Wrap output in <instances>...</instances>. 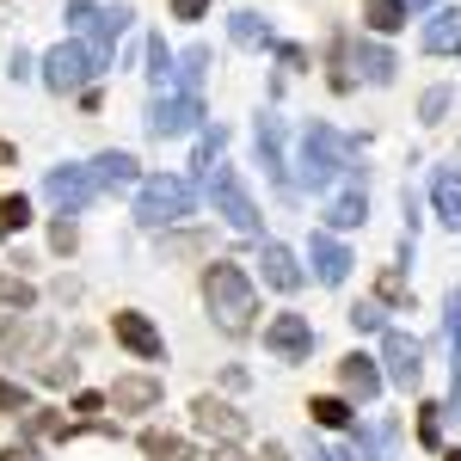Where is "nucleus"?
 <instances>
[{"mask_svg": "<svg viewBox=\"0 0 461 461\" xmlns=\"http://www.w3.org/2000/svg\"><path fill=\"white\" fill-rule=\"evenodd\" d=\"M203 302H210V320L228 332V339H247L252 314H258V295H252L247 271L234 258H210L203 265Z\"/></svg>", "mask_w": 461, "mask_h": 461, "instance_id": "nucleus-1", "label": "nucleus"}, {"mask_svg": "<svg viewBox=\"0 0 461 461\" xmlns=\"http://www.w3.org/2000/svg\"><path fill=\"white\" fill-rule=\"evenodd\" d=\"M197 210V191L185 185V178H148L142 197H136V215H142L148 228H173L185 215Z\"/></svg>", "mask_w": 461, "mask_h": 461, "instance_id": "nucleus-2", "label": "nucleus"}, {"mask_svg": "<svg viewBox=\"0 0 461 461\" xmlns=\"http://www.w3.org/2000/svg\"><path fill=\"white\" fill-rule=\"evenodd\" d=\"M99 74H105V62L93 56V43H62V50L43 56L50 93H74V86H86V80H99Z\"/></svg>", "mask_w": 461, "mask_h": 461, "instance_id": "nucleus-3", "label": "nucleus"}, {"mask_svg": "<svg viewBox=\"0 0 461 461\" xmlns=\"http://www.w3.org/2000/svg\"><path fill=\"white\" fill-rule=\"evenodd\" d=\"M265 351L277 357V363H302V357H314V320H308V314H271V320H265Z\"/></svg>", "mask_w": 461, "mask_h": 461, "instance_id": "nucleus-4", "label": "nucleus"}, {"mask_svg": "<svg viewBox=\"0 0 461 461\" xmlns=\"http://www.w3.org/2000/svg\"><path fill=\"white\" fill-rule=\"evenodd\" d=\"M111 339L130 357H142V363H160V357H167V339L154 332V320H148L142 308H117V314H111Z\"/></svg>", "mask_w": 461, "mask_h": 461, "instance_id": "nucleus-5", "label": "nucleus"}, {"mask_svg": "<svg viewBox=\"0 0 461 461\" xmlns=\"http://www.w3.org/2000/svg\"><path fill=\"white\" fill-rule=\"evenodd\" d=\"M191 430H197V437H215V443H240V437H247V419H240L221 393H197V400H191Z\"/></svg>", "mask_w": 461, "mask_h": 461, "instance_id": "nucleus-6", "label": "nucleus"}, {"mask_svg": "<svg viewBox=\"0 0 461 461\" xmlns=\"http://www.w3.org/2000/svg\"><path fill=\"white\" fill-rule=\"evenodd\" d=\"M339 167H345V160H339V136H332L326 123H314V130L302 136V178H308L314 191H326Z\"/></svg>", "mask_w": 461, "mask_h": 461, "instance_id": "nucleus-7", "label": "nucleus"}, {"mask_svg": "<svg viewBox=\"0 0 461 461\" xmlns=\"http://www.w3.org/2000/svg\"><path fill=\"white\" fill-rule=\"evenodd\" d=\"M382 363H388V382L393 388H419V375H425V351H419V339L412 332H382Z\"/></svg>", "mask_w": 461, "mask_h": 461, "instance_id": "nucleus-8", "label": "nucleus"}, {"mask_svg": "<svg viewBox=\"0 0 461 461\" xmlns=\"http://www.w3.org/2000/svg\"><path fill=\"white\" fill-rule=\"evenodd\" d=\"M210 197H215V210L228 215L234 228H247V234H258V210H252V197L240 191V178L228 173V167H215V173H210Z\"/></svg>", "mask_w": 461, "mask_h": 461, "instance_id": "nucleus-9", "label": "nucleus"}, {"mask_svg": "<svg viewBox=\"0 0 461 461\" xmlns=\"http://www.w3.org/2000/svg\"><path fill=\"white\" fill-rule=\"evenodd\" d=\"M382 363L369 351H351V357H339V388H345V400H375L382 393Z\"/></svg>", "mask_w": 461, "mask_h": 461, "instance_id": "nucleus-10", "label": "nucleus"}, {"mask_svg": "<svg viewBox=\"0 0 461 461\" xmlns=\"http://www.w3.org/2000/svg\"><path fill=\"white\" fill-rule=\"evenodd\" d=\"M105 400L117 406V412H154V406L167 400V388H160V375H148V369H142V375H117Z\"/></svg>", "mask_w": 461, "mask_h": 461, "instance_id": "nucleus-11", "label": "nucleus"}, {"mask_svg": "<svg viewBox=\"0 0 461 461\" xmlns=\"http://www.w3.org/2000/svg\"><path fill=\"white\" fill-rule=\"evenodd\" d=\"M43 191H50L56 215H74L86 197H93V191H99V185H93V173H80V167H62V173H50V185H43Z\"/></svg>", "mask_w": 461, "mask_h": 461, "instance_id": "nucleus-12", "label": "nucleus"}, {"mask_svg": "<svg viewBox=\"0 0 461 461\" xmlns=\"http://www.w3.org/2000/svg\"><path fill=\"white\" fill-rule=\"evenodd\" d=\"M197 117H203V111H197V99H191V93H185V99H154L148 130H154V136H185Z\"/></svg>", "mask_w": 461, "mask_h": 461, "instance_id": "nucleus-13", "label": "nucleus"}, {"mask_svg": "<svg viewBox=\"0 0 461 461\" xmlns=\"http://www.w3.org/2000/svg\"><path fill=\"white\" fill-rule=\"evenodd\" d=\"M308 252H314V277H320V284H345V277H351V252L339 247L326 228L308 240Z\"/></svg>", "mask_w": 461, "mask_h": 461, "instance_id": "nucleus-14", "label": "nucleus"}, {"mask_svg": "<svg viewBox=\"0 0 461 461\" xmlns=\"http://www.w3.org/2000/svg\"><path fill=\"white\" fill-rule=\"evenodd\" d=\"M258 265H265V284L271 289H302V271H295V252L284 247V240H265V252H258Z\"/></svg>", "mask_w": 461, "mask_h": 461, "instance_id": "nucleus-15", "label": "nucleus"}, {"mask_svg": "<svg viewBox=\"0 0 461 461\" xmlns=\"http://www.w3.org/2000/svg\"><path fill=\"white\" fill-rule=\"evenodd\" d=\"M406 19H412L406 0H363V32H369V37H393Z\"/></svg>", "mask_w": 461, "mask_h": 461, "instance_id": "nucleus-16", "label": "nucleus"}, {"mask_svg": "<svg viewBox=\"0 0 461 461\" xmlns=\"http://www.w3.org/2000/svg\"><path fill=\"white\" fill-rule=\"evenodd\" d=\"M425 50L430 56H461V13H437V19H430Z\"/></svg>", "mask_w": 461, "mask_h": 461, "instance_id": "nucleus-17", "label": "nucleus"}, {"mask_svg": "<svg viewBox=\"0 0 461 461\" xmlns=\"http://www.w3.org/2000/svg\"><path fill=\"white\" fill-rule=\"evenodd\" d=\"M308 419H314L320 430H351V400H345V393H314V400H308Z\"/></svg>", "mask_w": 461, "mask_h": 461, "instance_id": "nucleus-18", "label": "nucleus"}, {"mask_svg": "<svg viewBox=\"0 0 461 461\" xmlns=\"http://www.w3.org/2000/svg\"><path fill=\"white\" fill-rule=\"evenodd\" d=\"M357 68H363L369 86H388L400 62H393V50H382V43H357Z\"/></svg>", "mask_w": 461, "mask_h": 461, "instance_id": "nucleus-19", "label": "nucleus"}, {"mask_svg": "<svg viewBox=\"0 0 461 461\" xmlns=\"http://www.w3.org/2000/svg\"><path fill=\"white\" fill-rule=\"evenodd\" d=\"M369 215V197L363 191H345V197H332V210H326V234H345Z\"/></svg>", "mask_w": 461, "mask_h": 461, "instance_id": "nucleus-20", "label": "nucleus"}, {"mask_svg": "<svg viewBox=\"0 0 461 461\" xmlns=\"http://www.w3.org/2000/svg\"><path fill=\"white\" fill-rule=\"evenodd\" d=\"M130 19H136L130 6H105V13H99V32H93V56H99V62H111V43L123 37V25H130Z\"/></svg>", "mask_w": 461, "mask_h": 461, "instance_id": "nucleus-21", "label": "nucleus"}, {"mask_svg": "<svg viewBox=\"0 0 461 461\" xmlns=\"http://www.w3.org/2000/svg\"><path fill=\"white\" fill-rule=\"evenodd\" d=\"M142 456L148 461H191V443L173 430H142Z\"/></svg>", "mask_w": 461, "mask_h": 461, "instance_id": "nucleus-22", "label": "nucleus"}, {"mask_svg": "<svg viewBox=\"0 0 461 461\" xmlns=\"http://www.w3.org/2000/svg\"><path fill=\"white\" fill-rule=\"evenodd\" d=\"M430 203H437V215H443L449 228H461V173L437 178V185H430Z\"/></svg>", "mask_w": 461, "mask_h": 461, "instance_id": "nucleus-23", "label": "nucleus"}, {"mask_svg": "<svg viewBox=\"0 0 461 461\" xmlns=\"http://www.w3.org/2000/svg\"><path fill=\"white\" fill-rule=\"evenodd\" d=\"M130 178H136V154H117L111 148V154L93 160V185H130Z\"/></svg>", "mask_w": 461, "mask_h": 461, "instance_id": "nucleus-24", "label": "nucleus"}, {"mask_svg": "<svg viewBox=\"0 0 461 461\" xmlns=\"http://www.w3.org/2000/svg\"><path fill=\"white\" fill-rule=\"evenodd\" d=\"M19 228H32V197H25V191L0 197V240H13Z\"/></svg>", "mask_w": 461, "mask_h": 461, "instance_id": "nucleus-25", "label": "nucleus"}, {"mask_svg": "<svg viewBox=\"0 0 461 461\" xmlns=\"http://www.w3.org/2000/svg\"><path fill=\"white\" fill-rule=\"evenodd\" d=\"M0 308H6V314H32L37 289L25 284V277H0Z\"/></svg>", "mask_w": 461, "mask_h": 461, "instance_id": "nucleus-26", "label": "nucleus"}, {"mask_svg": "<svg viewBox=\"0 0 461 461\" xmlns=\"http://www.w3.org/2000/svg\"><path fill=\"white\" fill-rule=\"evenodd\" d=\"M357 332H388V308L382 302H351V314H345Z\"/></svg>", "mask_w": 461, "mask_h": 461, "instance_id": "nucleus-27", "label": "nucleus"}, {"mask_svg": "<svg viewBox=\"0 0 461 461\" xmlns=\"http://www.w3.org/2000/svg\"><path fill=\"white\" fill-rule=\"evenodd\" d=\"M228 32H234V43H271V32H265V25H258V13H234V19H228Z\"/></svg>", "mask_w": 461, "mask_h": 461, "instance_id": "nucleus-28", "label": "nucleus"}, {"mask_svg": "<svg viewBox=\"0 0 461 461\" xmlns=\"http://www.w3.org/2000/svg\"><path fill=\"white\" fill-rule=\"evenodd\" d=\"M345 461H382V437L363 430V425H351V456H345Z\"/></svg>", "mask_w": 461, "mask_h": 461, "instance_id": "nucleus-29", "label": "nucleus"}, {"mask_svg": "<svg viewBox=\"0 0 461 461\" xmlns=\"http://www.w3.org/2000/svg\"><path fill=\"white\" fill-rule=\"evenodd\" d=\"M50 247L62 252V258L80 247V228H74V215H56V221H50Z\"/></svg>", "mask_w": 461, "mask_h": 461, "instance_id": "nucleus-30", "label": "nucleus"}, {"mask_svg": "<svg viewBox=\"0 0 461 461\" xmlns=\"http://www.w3.org/2000/svg\"><path fill=\"white\" fill-rule=\"evenodd\" d=\"M203 247H210V234H197V228H191V234H173V240H160L167 258H191V252H203Z\"/></svg>", "mask_w": 461, "mask_h": 461, "instance_id": "nucleus-31", "label": "nucleus"}, {"mask_svg": "<svg viewBox=\"0 0 461 461\" xmlns=\"http://www.w3.org/2000/svg\"><path fill=\"white\" fill-rule=\"evenodd\" d=\"M419 443H425V449L443 443V406H419Z\"/></svg>", "mask_w": 461, "mask_h": 461, "instance_id": "nucleus-32", "label": "nucleus"}, {"mask_svg": "<svg viewBox=\"0 0 461 461\" xmlns=\"http://www.w3.org/2000/svg\"><path fill=\"white\" fill-rule=\"evenodd\" d=\"M43 382H50V388H74V382H80V363H74V357H50Z\"/></svg>", "mask_w": 461, "mask_h": 461, "instance_id": "nucleus-33", "label": "nucleus"}, {"mask_svg": "<svg viewBox=\"0 0 461 461\" xmlns=\"http://www.w3.org/2000/svg\"><path fill=\"white\" fill-rule=\"evenodd\" d=\"M449 99H456L449 86H430L425 99H419V117H425V123H443V111H449Z\"/></svg>", "mask_w": 461, "mask_h": 461, "instance_id": "nucleus-34", "label": "nucleus"}, {"mask_svg": "<svg viewBox=\"0 0 461 461\" xmlns=\"http://www.w3.org/2000/svg\"><path fill=\"white\" fill-rule=\"evenodd\" d=\"M375 302H388V308H406V277H400V271H388V277L375 284Z\"/></svg>", "mask_w": 461, "mask_h": 461, "instance_id": "nucleus-35", "label": "nucleus"}, {"mask_svg": "<svg viewBox=\"0 0 461 461\" xmlns=\"http://www.w3.org/2000/svg\"><path fill=\"white\" fill-rule=\"evenodd\" d=\"M6 412H32V400H25L19 382H6V375H0V419H6Z\"/></svg>", "mask_w": 461, "mask_h": 461, "instance_id": "nucleus-36", "label": "nucleus"}, {"mask_svg": "<svg viewBox=\"0 0 461 461\" xmlns=\"http://www.w3.org/2000/svg\"><path fill=\"white\" fill-rule=\"evenodd\" d=\"M148 62H154V80H160V86H167V74H173V50H167V43H160V37H154V43H148Z\"/></svg>", "mask_w": 461, "mask_h": 461, "instance_id": "nucleus-37", "label": "nucleus"}, {"mask_svg": "<svg viewBox=\"0 0 461 461\" xmlns=\"http://www.w3.org/2000/svg\"><path fill=\"white\" fill-rule=\"evenodd\" d=\"M449 339H456V382H461V289L449 295Z\"/></svg>", "mask_w": 461, "mask_h": 461, "instance_id": "nucleus-38", "label": "nucleus"}, {"mask_svg": "<svg viewBox=\"0 0 461 461\" xmlns=\"http://www.w3.org/2000/svg\"><path fill=\"white\" fill-rule=\"evenodd\" d=\"M111 400L105 393H74V412H80V419H93V412H105Z\"/></svg>", "mask_w": 461, "mask_h": 461, "instance_id": "nucleus-39", "label": "nucleus"}, {"mask_svg": "<svg viewBox=\"0 0 461 461\" xmlns=\"http://www.w3.org/2000/svg\"><path fill=\"white\" fill-rule=\"evenodd\" d=\"M178 19H210V0H173Z\"/></svg>", "mask_w": 461, "mask_h": 461, "instance_id": "nucleus-40", "label": "nucleus"}, {"mask_svg": "<svg viewBox=\"0 0 461 461\" xmlns=\"http://www.w3.org/2000/svg\"><path fill=\"white\" fill-rule=\"evenodd\" d=\"M203 62H210V50H191V56H185V86H197V74H203Z\"/></svg>", "mask_w": 461, "mask_h": 461, "instance_id": "nucleus-41", "label": "nucleus"}, {"mask_svg": "<svg viewBox=\"0 0 461 461\" xmlns=\"http://www.w3.org/2000/svg\"><path fill=\"white\" fill-rule=\"evenodd\" d=\"M210 461H258V456H247L240 443H215V449H210Z\"/></svg>", "mask_w": 461, "mask_h": 461, "instance_id": "nucleus-42", "label": "nucleus"}, {"mask_svg": "<svg viewBox=\"0 0 461 461\" xmlns=\"http://www.w3.org/2000/svg\"><path fill=\"white\" fill-rule=\"evenodd\" d=\"M258 461H289V449H284V443H265V449H258Z\"/></svg>", "mask_w": 461, "mask_h": 461, "instance_id": "nucleus-43", "label": "nucleus"}, {"mask_svg": "<svg viewBox=\"0 0 461 461\" xmlns=\"http://www.w3.org/2000/svg\"><path fill=\"white\" fill-rule=\"evenodd\" d=\"M0 461H32V449H25V443H13V449H6Z\"/></svg>", "mask_w": 461, "mask_h": 461, "instance_id": "nucleus-44", "label": "nucleus"}, {"mask_svg": "<svg viewBox=\"0 0 461 461\" xmlns=\"http://www.w3.org/2000/svg\"><path fill=\"white\" fill-rule=\"evenodd\" d=\"M308 461H339V456H326V449H320V443H314V449H308Z\"/></svg>", "mask_w": 461, "mask_h": 461, "instance_id": "nucleus-45", "label": "nucleus"}, {"mask_svg": "<svg viewBox=\"0 0 461 461\" xmlns=\"http://www.w3.org/2000/svg\"><path fill=\"white\" fill-rule=\"evenodd\" d=\"M425 6H437V0H406V13H425Z\"/></svg>", "mask_w": 461, "mask_h": 461, "instance_id": "nucleus-46", "label": "nucleus"}, {"mask_svg": "<svg viewBox=\"0 0 461 461\" xmlns=\"http://www.w3.org/2000/svg\"><path fill=\"white\" fill-rule=\"evenodd\" d=\"M0 167H13V142H0Z\"/></svg>", "mask_w": 461, "mask_h": 461, "instance_id": "nucleus-47", "label": "nucleus"}, {"mask_svg": "<svg viewBox=\"0 0 461 461\" xmlns=\"http://www.w3.org/2000/svg\"><path fill=\"white\" fill-rule=\"evenodd\" d=\"M443 461H461V449H449V456H443Z\"/></svg>", "mask_w": 461, "mask_h": 461, "instance_id": "nucleus-48", "label": "nucleus"}]
</instances>
